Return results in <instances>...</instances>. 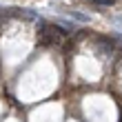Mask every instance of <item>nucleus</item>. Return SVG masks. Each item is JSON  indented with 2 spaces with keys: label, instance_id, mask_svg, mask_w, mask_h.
I'll list each match as a JSON object with an SVG mask.
<instances>
[{
  "label": "nucleus",
  "instance_id": "f257e3e1",
  "mask_svg": "<svg viewBox=\"0 0 122 122\" xmlns=\"http://www.w3.org/2000/svg\"><path fill=\"white\" fill-rule=\"evenodd\" d=\"M38 40H40V45H56V42L60 40V31L56 29L53 25H49L45 22V20H40V25H38Z\"/></svg>",
  "mask_w": 122,
  "mask_h": 122
}]
</instances>
